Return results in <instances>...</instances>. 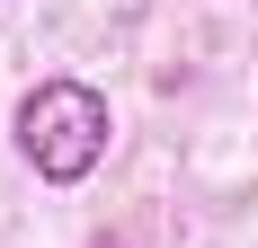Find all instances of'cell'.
Here are the masks:
<instances>
[{
	"instance_id": "obj_2",
	"label": "cell",
	"mask_w": 258,
	"mask_h": 248,
	"mask_svg": "<svg viewBox=\"0 0 258 248\" xmlns=\"http://www.w3.org/2000/svg\"><path fill=\"white\" fill-rule=\"evenodd\" d=\"M89 248H125V239H89Z\"/></svg>"
},
{
	"instance_id": "obj_1",
	"label": "cell",
	"mask_w": 258,
	"mask_h": 248,
	"mask_svg": "<svg viewBox=\"0 0 258 248\" xmlns=\"http://www.w3.org/2000/svg\"><path fill=\"white\" fill-rule=\"evenodd\" d=\"M9 142H18V160L45 177V186H80V177L107 160V142H116V115H107V98L89 89V80L53 71V80H36V89L18 98Z\"/></svg>"
}]
</instances>
